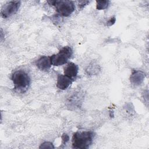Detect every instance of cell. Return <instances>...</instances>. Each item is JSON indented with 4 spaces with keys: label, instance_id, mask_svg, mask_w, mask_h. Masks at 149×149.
I'll use <instances>...</instances> for the list:
<instances>
[{
    "label": "cell",
    "instance_id": "1",
    "mask_svg": "<svg viewBox=\"0 0 149 149\" xmlns=\"http://www.w3.org/2000/svg\"><path fill=\"white\" fill-rule=\"evenodd\" d=\"M94 133L92 131L77 132L72 136V147L79 149H87L93 143Z\"/></svg>",
    "mask_w": 149,
    "mask_h": 149
},
{
    "label": "cell",
    "instance_id": "5",
    "mask_svg": "<svg viewBox=\"0 0 149 149\" xmlns=\"http://www.w3.org/2000/svg\"><path fill=\"white\" fill-rule=\"evenodd\" d=\"M20 4L21 2L20 1H11L7 2L2 9V17L3 18H7L15 14L18 11Z\"/></svg>",
    "mask_w": 149,
    "mask_h": 149
},
{
    "label": "cell",
    "instance_id": "9",
    "mask_svg": "<svg viewBox=\"0 0 149 149\" xmlns=\"http://www.w3.org/2000/svg\"><path fill=\"white\" fill-rule=\"evenodd\" d=\"M79 68L77 65L73 62L69 63L64 68V74L73 79L78 73Z\"/></svg>",
    "mask_w": 149,
    "mask_h": 149
},
{
    "label": "cell",
    "instance_id": "7",
    "mask_svg": "<svg viewBox=\"0 0 149 149\" xmlns=\"http://www.w3.org/2000/svg\"><path fill=\"white\" fill-rule=\"evenodd\" d=\"M73 79L65 74H59L57 78L56 87L62 90H66L72 83Z\"/></svg>",
    "mask_w": 149,
    "mask_h": 149
},
{
    "label": "cell",
    "instance_id": "12",
    "mask_svg": "<svg viewBox=\"0 0 149 149\" xmlns=\"http://www.w3.org/2000/svg\"><path fill=\"white\" fill-rule=\"evenodd\" d=\"M115 22H116V17L115 16H113V17H111L109 19V20L107 22V25L108 26H111L114 24Z\"/></svg>",
    "mask_w": 149,
    "mask_h": 149
},
{
    "label": "cell",
    "instance_id": "14",
    "mask_svg": "<svg viewBox=\"0 0 149 149\" xmlns=\"http://www.w3.org/2000/svg\"><path fill=\"white\" fill-rule=\"evenodd\" d=\"M90 2V1H80L79 2V6H80V8H83L85 5H86L87 3H88Z\"/></svg>",
    "mask_w": 149,
    "mask_h": 149
},
{
    "label": "cell",
    "instance_id": "11",
    "mask_svg": "<svg viewBox=\"0 0 149 149\" xmlns=\"http://www.w3.org/2000/svg\"><path fill=\"white\" fill-rule=\"evenodd\" d=\"M40 148H54V147L52 143L51 142H44L39 147Z\"/></svg>",
    "mask_w": 149,
    "mask_h": 149
},
{
    "label": "cell",
    "instance_id": "13",
    "mask_svg": "<svg viewBox=\"0 0 149 149\" xmlns=\"http://www.w3.org/2000/svg\"><path fill=\"white\" fill-rule=\"evenodd\" d=\"M62 141L64 143H66V142H68L69 140V136L66 134V133H63V135L62 136Z\"/></svg>",
    "mask_w": 149,
    "mask_h": 149
},
{
    "label": "cell",
    "instance_id": "3",
    "mask_svg": "<svg viewBox=\"0 0 149 149\" xmlns=\"http://www.w3.org/2000/svg\"><path fill=\"white\" fill-rule=\"evenodd\" d=\"M47 2L49 3V5L54 6L58 13L64 17L70 16L75 9L74 3L72 1H48Z\"/></svg>",
    "mask_w": 149,
    "mask_h": 149
},
{
    "label": "cell",
    "instance_id": "10",
    "mask_svg": "<svg viewBox=\"0 0 149 149\" xmlns=\"http://www.w3.org/2000/svg\"><path fill=\"white\" fill-rule=\"evenodd\" d=\"M109 3V1H97L96 8L98 10H104L108 7Z\"/></svg>",
    "mask_w": 149,
    "mask_h": 149
},
{
    "label": "cell",
    "instance_id": "2",
    "mask_svg": "<svg viewBox=\"0 0 149 149\" xmlns=\"http://www.w3.org/2000/svg\"><path fill=\"white\" fill-rule=\"evenodd\" d=\"M15 89L20 93L25 92L30 84V78L24 70H19L14 72L11 76Z\"/></svg>",
    "mask_w": 149,
    "mask_h": 149
},
{
    "label": "cell",
    "instance_id": "4",
    "mask_svg": "<svg viewBox=\"0 0 149 149\" xmlns=\"http://www.w3.org/2000/svg\"><path fill=\"white\" fill-rule=\"evenodd\" d=\"M73 51L69 46L63 47L58 54L52 55L50 56L52 65L58 66L66 63L71 57Z\"/></svg>",
    "mask_w": 149,
    "mask_h": 149
},
{
    "label": "cell",
    "instance_id": "6",
    "mask_svg": "<svg viewBox=\"0 0 149 149\" xmlns=\"http://www.w3.org/2000/svg\"><path fill=\"white\" fill-rule=\"evenodd\" d=\"M146 77V74L141 70H133L130 76V81L135 86L140 85Z\"/></svg>",
    "mask_w": 149,
    "mask_h": 149
},
{
    "label": "cell",
    "instance_id": "8",
    "mask_svg": "<svg viewBox=\"0 0 149 149\" xmlns=\"http://www.w3.org/2000/svg\"><path fill=\"white\" fill-rule=\"evenodd\" d=\"M37 68L42 71L48 70L52 65L50 56H41L36 63Z\"/></svg>",
    "mask_w": 149,
    "mask_h": 149
}]
</instances>
